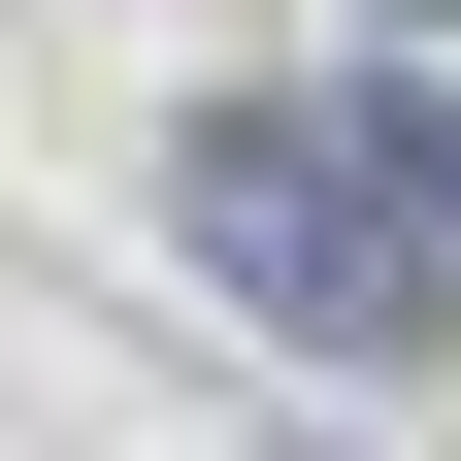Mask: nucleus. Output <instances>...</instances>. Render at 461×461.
I'll use <instances>...</instances> for the list:
<instances>
[{"mask_svg": "<svg viewBox=\"0 0 461 461\" xmlns=\"http://www.w3.org/2000/svg\"><path fill=\"white\" fill-rule=\"evenodd\" d=\"M165 264H198V297L264 330V363H330V395H395V363H461V330L395 297V230H363V198L297 165V67H264V99H165Z\"/></svg>", "mask_w": 461, "mask_h": 461, "instance_id": "nucleus-1", "label": "nucleus"}, {"mask_svg": "<svg viewBox=\"0 0 461 461\" xmlns=\"http://www.w3.org/2000/svg\"><path fill=\"white\" fill-rule=\"evenodd\" d=\"M297 165L395 230V297L461 330V67H297Z\"/></svg>", "mask_w": 461, "mask_h": 461, "instance_id": "nucleus-2", "label": "nucleus"}, {"mask_svg": "<svg viewBox=\"0 0 461 461\" xmlns=\"http://www.w3.org/2000/svg\"><path fill=\"white\" fill-rule=\"evenodd\" d=\"M363 67H461V0H363Z\"/></svg>", "mask_w": 461, "mask_h": 461, "instance_id": "nucleus-3", "label": "nucleus"}]
</instances>
